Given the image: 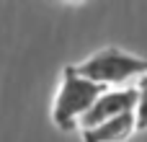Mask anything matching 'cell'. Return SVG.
<instances>
[{
  "label": "cell",
  "instance_id": "cell-1",
  "mask_svg": "<svg viewBox=\"0 0 147 142\" xmlns=\"http://www.w3.org/2000/svg\"><path fill=\"white\" fill-rule=\"evenodd\" d=\"M106 91L109 88L85 80L83 75L75 72L72 65H67L65 72H62V80L57 85L54 101H52V124L59 132H75V129H80L83 116L93 109V103Z\"/></svg>",
  "mask_w": 147,
  "mask_h": 142
},
{
  "label": "cell",
  "instance_id": "cell-2",
  "mask_svg": "<svg viewBox=\"0 0 147 142\" xmlns=\"http://www.w3.org/2000/svg\"><path fill=\"white\" fill-rule=\"evenodd\" d=\"M78 75H83L90 83H98L103 88L111 85H124L129 80H140L147 75V60L137 57L132 52H124L119 47H103L85 57L83 62L72 65Z\"/></svg>",
  "mask_w": 147,
  "mask_h": 142
},
{
  "label": "cell",
  "instance_id": "cell-3",
  "mask_svg": "<svg viewBox=\"0 0 147 142\" xmlns=\"http://www.w3.org/2000/svg\"><path fill=\"white\" fill-rule=\"evenodd\" d=\"M134 109H137V88H109L106 93H101V98L93 103V109L83 116L80 132L90 129L96 124H103L109 119L132 114Z\"/></svg>",
  "mask_w": 147,
  "mask_h": 142
},
{
  "label": "cell",
  "instance_id": "cell-4",
  "mask_svg": "<svg viewBox=\"0 0 147 142\" xmlns=\"http://www.w3.org/2000/svg\"><path fill=\"white\" fill-rule=\"evenodd\" d=\"M134 132H137V116L132 111V114L109 119L103 124H96L90 129H83L80 137L83 142H127Z\"/></svg>",
  "mask_w": 147,
  "mask_h": 142
},
{
  "label": "cell",
  "instance_id": "cell-5",
  "mask_svg": "<svg viewBox=\"0 0 147 142\" xmlns=\"http://www.w3.org/2000/svg\"><path fill=\"white\" fill-rule=\"evenodd\" d=\"M137 109H134V116H137V132L147 129V75H142L137 80Z\"/></svg>",
  "mask_w": 147,
  "mask_h": 142
}]
</instances>
